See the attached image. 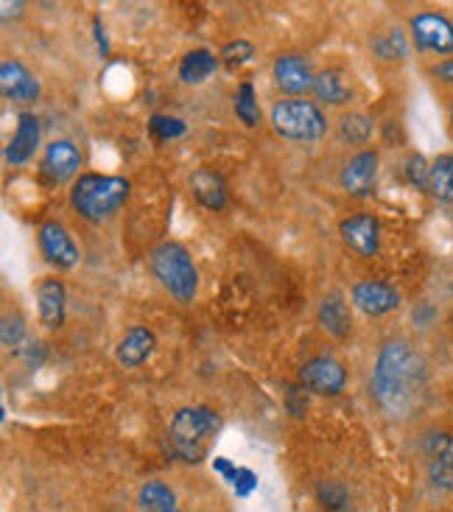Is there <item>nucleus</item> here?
<instances>
[{"mask_svg": "<svg viewBox=\"0 0 453 512\" xmlns=\"http://www.w3.org/2000/svg\"><path fill=\"white\" fill-rule=\"evenodd\" d=\"M426 356L406 339H389L378 350L370 375V395L389 420H412L428 401Z\"/></svg>", "mask_w": 453, "mask_h": 512, "instance_id": "nucleus-1", "label": "nucleus"}, {"mask_svg": "<svg viewBox=\"0 0 453 512\" xmlns=\"http://www.w3.org/2000/svg\"><path fill=\"white\" fill-rule=\"evenodd\" d=\"M129 191L132 185L124 177L90 171L70 185V205L90 224H104L110 222L112 216H118V210L124 208L129 199Z\"/></svg>", "mask_w": 453, "mask_h": 512, "instance_id": "nucleus-2", "label": "nucleus"}, {"mask_svg": "<svg viewBox=\"0 0 453 512\" xmlns=\"http://www.w3.org/2000/svg\"><path fill=\"white\" fill-rule=\"evenodd\" d=\"M221 431V417L210 406H185L171 417L168 443L182 462L199 465L210 457V448Z\"/></svg>", "mask_w": 453, "mask_h": 512, "instance_id": "nucleus-3", "label": "nucleus"}, {"mask_svg": "<svg viewBox=\"0 0 453 512\" xmlns=\"http://www.w3.org/2000/svg\"><path fill=\"white\" fill-rule=\"evenodd\" d=\"M149 269L177 303H193L199 291V272L193 263L191 252L177 241H163L149 252Z\"/></svg>", "mask_w": 453, "mask_h": 512, "instance_id": "nucleus-4", "label": "nucleus"}, {"mask_svg": "<svg viewBox=\"0 0 453 512\" xmlns=\"http://www.w3.org/2000/svg\"><path fill=\"white\" fill-rule=\"evenodd\" d=\"M272 129L289 143H316L328 135V115L308 98H283L269 112Z\"/></svg>", "mask_w": 453, "mask_h": 512, "instance_id": "nucleus-5", "label": "nucleus"}, {"mask_svg": "<svg viewBox=\"0 0 453 512\" xmlns=\"http://www.w3.org/2000/svg\"><path fill=\"white\" fill-rule=\"evenodd\" d=\"M409 37L420 54L453 56V20L440 12H420L409 20Z\"/></svg>", "mask_w": 453, "mask_h": 512, "instance_id": "nucleus-6", "label": "nucleus"}, {"mask_svg": "<svg viewBox=\"0 0 453 512\" xmlns=\"http://www.w3.org/2000/svg\"><path fill=\"white\" fill-rule=\"evenodd\" d=\"M423 459H426L428 485L440 493H453V434L431 429L423 434Z\"/></svg>", "mask_w": 453, "mask_h": 512, "instance_id": "nucleus-7", "label": "nucleus"}, {"mask_svg": "<svg viewBox=\"0 0 453 512\" xmlns=\"http://www.w3.org/2000/svg\"><path fill=\"white\" fill-rule=\"evenodd\" d=\"M297 381H300V387L314 392V395L336 398L347 387V367L333 356H316V359L302 364Z\"/></svg>", "mask_w": 453, "mask_h": 512, "instance_id": "nucleus-8", "label": "nucleus"}, {"mask_svg": "<svg viewBox=\"0 0 453 512\" xmlns=\"http://www.w3.org/2000/svg\"><path fill=\"white\" fill-rule=\"evenodd\" d=\"M378 163L381 157L375 149H361L356 152L339 171V185L344 194L364 199L375 194V182H378Z\"/></svg>", "mask_w": 453, "mask_h": 512, "instance_id": "nucleus-9", "label": "nucleus"}, {"mask_svg": "<svg viewBox=\"0 0 453 512\" xmlns=\"http://www.w3.org/2000/svg\"><path fill=\"white\" fill-rule=\"evenodd\" d=\"M339 236L344 247L356 252L358 258H375L381 250V222L372 213H353L342 219Z\"/></svg>", "mask_w": 453, "mask_h": 512, "instance_id": "nucleus-10", "label": "nucleus"}, {"mask_svg": "<svg viewBox=\"0 0 453 512\" xmlns=\"http://www.w3.org/2000/svg\"><path fill=\"white\" fill-rule=\"evenodd\" d=\"M82 152L68 138L51 140L42 152V174L51 182H76L82 174Z\"/></svg>", "mask_w": 453, "mask_h": 512, "instance_id": "nucleus-11", "label": "nucleus"}, {"mask_svg": "<svg viewBox=\"0 0 453 512\" xmlns=\"http://www.w3.org/2000/svg\"><path fill=\"white\" fill-rule=\"evenodd\" d=\"M37 241H40L42 258L51 263V266H56L59 272L73 269L79 263V258H82V252L76 247L73 236L65 230V224L45 222L40 227V233H37Z\"/></svg>", "mask_w": 453, "mask_h": 512, "instance_id": "nucleus-12", "label": "nucleus"}, {"mask_svg": "<svg viewBox=\"0 0 453 512\" xmlns=\"http://www.w3.org/2000/svg\"><path fill=\"white\" fill-rule=\"evenodd\" d=\"M277 90H283L286 96H305L308 90H314L316 73L311 68V59L305 54H280L272 65Z\"/></svg>", "mask_w": 453, "mask_h": 512, "instance_id": "nucleus-13", "label": "nucleus"}, {"mask_svg": "<svg viewBox=\"0 0 453 512\" xmlns=\"http://www.w3.org/2000/svg\"><path fill=\"white\" fill-rule=\"evenodd\" d=\"M350 300L367 317H386L400 308V291L384 280H361L350 291Z\"/></svg>", "mask_w": 453, "mask_h": 512, "instance_id": "nucleus-14", "label": "nucleus"}, {"mask_svg": "<svg viewBox=\"0 0 453 512\" xmlns=\"http://www.w3.org/2000/svg\"><path fill=\"white\" fill-rule=\"evenodd\" d=\"M42 138V126L40 118L34 112H20L17 115V129H14L12 140L6 143L3 149V157L9 166H26L28 160L37 154Z\"/></svg>", "mask_w": 453, "mask_h": 512, "instance_id": "nucleus-15", "label": "nucleus"}, {"mask_svg": "<svg viewBox=\"0 0 453 512\" xmlns=\"http://www.w3.org/2000/svg\"><path fill=\"white\" fill-rule=\"evenodd\" d=\"M0 90L9 101H37L42 93L40 79L17 59H6L0 65Z\"/></svg>", "mask_w": 453, "mask_h": 512, "instance_id": "nucleus-16", "label": "nucleus"}, {"mask_svg": "<svg viewBox=\"0 0 453 512\" xmlns=\"http://www.w3.org/2000/svg\"><path fill=\"white\" fill-rule=\"evenodd\" d=\"M65 305H68V291L59 277H45L37 286V308H40V322L48 331H59L65 325Z\"/></svg>", "mask_w": 453, "mask_h": 512, "instance_id": "nucleus-17", "label": "nucleus"}, {"mask_svg": "<svg viewBox=\"0 0 453 512\" xmlns=\"http://www.w3.org/2000/svg\"><path fill=\"white\" fill-rule=\"evenodd\" d=\"M188 185H191V194L196 196V202L205 210H219L227 208V182L221 180V174L210 171V168H196L191 177H188Z\"/></svg>", "mask_w": 453, "mask_h": 512, "instance_id": "nucleus-18", "label": "nucleus"}, {"mask_svg": "<svg viewBox=\"0 0 453 512\" xmlns=\"http://www.w3.org/2000/svg\"><path fill=\"white\" fill-rule=\"evenodd\" d=\"M154 347H157V339H154V333L149 328H129L124 333V339L115 347V359L126 370H135V367L151 359Z\"/></svg>", "mask_w": 453, "mask_h": 512, "instance_id": "nucleus-19", "label": "nucleus"}, {"mask_svg": "<svg viewBox=\"0 0 453 512\" xmlns=\"http://www.w3.org/2000/svg\"><path fill=\"white\" fill-rule=\"evenodd\" d=\"M370 48L375 59L389 62V65H398V62H406V59H409L414 45H412V37H409V31L392 26V28H386V31H378V34L370 40Z\"/></svg>", "mask_w": 453, "mask_h": 512, "instance_id": "nucleus-20", "label": "nucleus"}, {"mask_svg": "<svg viewBox=\"0 0 453 512\" xmlns=\"http://www.w3.org/2000/svg\"><path fill=\"white\" fill-rule=\"evenodd\" d=\"M311 93H314L319 104H328V107H344V104H350L353 96H356L353 87L347 84V76L336 68L319 70Z\"/></svg>", "mask_w": 453, "mask_h": 512, "instance_id": "nucleus-21", "label": "nucleus"}, {"mask_svg": "<svg viewBox=\"0 0 453 512\" xmlns=\"http://www.w3.org/2000/svg\"><path fill=\"white\" fill-rule=\"evenodd\" d=\"M319 325L333 336V339H347L350 331H353V317H350V308H347V300H344L339 291L328 294L322 303H319Z\"/></svg>", "mask_w": 453, "mask_h": 512, "instance_id": "nucleus-22", "label": "nucleus"}, {"mask_svg": "<svg viewBox=\"0 0 453 512\" xmlns=\"http://www.w3.org/2000/svg\"><path fill=\"white\" fill-rule=\"evenodd\" d=\"M372 132H375V121H372L367 112H342L339 121H336V138L342 140L344 146H356V149H364L372 140Z\"/></svg>", "mask_w": 453, "mask_h": 512, "instance_id": "nucleus-23", "label": "nucleus"}, {"mask_svg": "<svg viewBox=\"0 0 453 512\" xmlns=\"http://www.w3.org/2000/svg\"><path fill=\"white\" fill-rule=\"evenodd\" d=\"M219 70V56L207 48H193L179 62V82L182 84H205Z\"/></svg>", "mask_w": 453, "mask_h": 512, "instance_id": "nucleus-24", "label": "nucleus"}, {"mask_svg": "<svg viewBox=\"0 0 453 512\" xmlns=\"http://www.w3.org/2000/svg\"><path fill=\"white\" fill-rule=\"evenodd\" d=\"M138 507L143 512L179 510L177 493L165 485V482H160V479H149V482L138 490Z\"/></svg>", "mask_w": 453, "mask_h": 512, "instance_id": "nucleus-25", "label": "nucleus"}, {"mask_svg": "<svg viewBox=\"0 0 453 512\" xmlns=\"http://www.w3.org/2000/svg\"><path fill=\"white\" fill-rule=\"evenodd\" d=\"M428 191H431L434 199L453 205V154H440V157L431 163Z\"/></svg>", "mask_w": 453, "mask_h": 512, "instance_id": "nucleus-26", "label": "nucleus"}, {"mask_svg": "<svg viewBox=\"0 0 453 512\" xmlns=\"http://www.w3.org/2000/svg\"><path fill=\"white\" fill-rule=\"evenodd\" d=\"M233 110H235V118H238L244 126H249V129L261 124V104H258V96H255V84L252 82L238 84V90H235V98H233Z\"/></svg>", "mask_w": 453, "mask_h": 512, "instance_id": "nucleus-27", "label": "nucleus"}, {"mask_svg": "<svg viewBox=\"0 0 453 512\" xmlns=\"http://www.w3.org/2000/svg\"><path fill=\"white\" fill-rule=\"evenodd\" d=\"M26 339V317L20 311H6L3 319H0V342L6 350H14V347L23 345Z\"/></svg>", "mask_w": 453, "mask_h": 512, "instance_id": "nucleus-28", "label": "nucleus"}, {"mask_svg": "<svg viewBox=\"0 0 453 512\" xmlns=\"http://www.w3.org/2000/svg\"><path fill=\"white\" fill-rule=\"evenodd\" d=\"M316 501L328 512H342L350 504V496H347V487L333 482V479H325L316 485Z\"/></svg>", "mask_w": 453, "mask_h": 512, "instance_id": "nucleus-29", "label": "nucleus"}, {"mask_svg": "<svg viewBox=\"0 0 453 512\" xmlns=\"http://www.w3.org/2000/svg\"><path fill=\"white\" fill-rule=\"evenodd\" d=\"M252 59H255V45L247 40H233L221 48V62H224L230 70L244 68V65L252 62Z\"/></svg>", "mask_w": 453, "mask_h": 512, "instance_id": "nucleus-30", "label": "nucleus"}, {"mask_svg": "<svg viewBox=\"0 0 453 512\" xmlns=\"http://www.w3.org/2000/svg\"><path fill=\"white\" fill-rule=\"evenodd\" d=\"M403 174L412 188H420V191H428V180H431V163H428L423 154H409L406 163H403Z\"/></svg>", "mask_w": 453, "mask_h": 512, "instance_id": "nucleus-31", "label": "nucleus"}, {"mask_svg": "<svg viewBox=\"0 0 453 512\" xmlns=\"http://www.w3.org/2000/svg\"><path fill=\"white\" fill-rule=\"evenodd\" d=\"M149 132L157 140H177L185 135V121H179L174 115H151L149 118Z\"/></svg>", "mask_w": 453, "mask_h": 512, "instance_id": "nucleus-32", "label": "nucleus"}, {"mask_svg": "<svg viewBox=\"0 0 453 512\" xmlns=\"http://www.w3.org/2000/svg\"><path fill=\"white\" fill-rule=\"evenodd\" d=\"M286 406H289L291 417L308 415V389L305 387H286Z\"/></svg>", "mask_w": 453, "mask_h": 512, "instance_id": "nucleus-33", "label": "nucleus"}, {"mask_svg": "<svg viewBox=\"0 0 453 512\" xmlns=\"http://www.w3.org/2000/svg\"><path fill=\"white\" fill-rule=\"evenodd\" d=\"M431 76L442 84H453V56L440 59L437 65H431Z\"/></svg>", "mask_w": 453, "mask_h": 512, "instance_id": "nucleus-34", "label": "nucleus"}, {"mask_svg": "<svg viewBox=\"0 0 453 512\" xmlns=\"http://www.w3.org/2000/svg\"><path fill=\"white\" fill-rule=\"evenodd\" d=\"M451 129H453V101H451Z\"/></svg>", "mask_w": 453, "mask_h": 512, "instance_id": "nucleus-35", "label": "nucleus"}, {"mask_svg": "<svg viewBox=\"0 0 453 512\" xmlns=\"http://www.w3.org/2000/svg\"><path fill=\"white\" fill-rule=\"evenodd\" d=\"M171 512H179V510H171Z\"/></svg>", "mask_w": 453, "mask_h": 512, "instance_id": "nucleus-36", "label": "nucleus"}]
</instances>
